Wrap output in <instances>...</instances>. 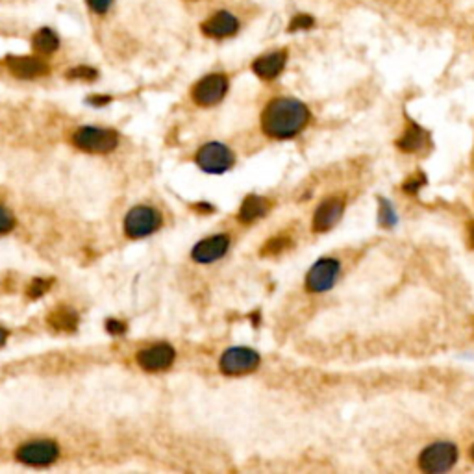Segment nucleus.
Instances as JSON below:
<instances>
[{"instance_id": "bb28decb", "label": "nucleus", "mask_w": 474, "mask_h": 474, "mask_svg": "<svg viewBox=\"0 0 474 474\" xmlns=\"http://www.w3.org/2000/svg\"><path fill=\"white\" fill-rule=\"evenodd\" d=\"M106 330L113 334V336H123L126 332V325L123 321H117V319H108L106 321Z\"/></svg>"}, {"instance_id": "4468645a", "label": "nucleus", "mask_w": 474, "mask_h": 474, "mask_svg": "<svg viewBox=\"0 0 474 474\" xmlns=\"http://www.w3.org/2000/svg\"><path fill=\"white\" fill-rule=\"evenodd\" d=\"M6 65L10 69L13 77L30 80V78H39L48 74V65L43 60L34 58V56H10L6 60Z\"/></svg>"}, {"instance_id": "39448f33", "label": "nucleus", "mask_w": 474, "mask_h": 474, "mask_svg": "<svg viewBox=\"0 0 474 474\" xmlns=\"http://www.w3.org/2000/svg\"><path fill=\"white\" fill-rule=\"evenodd\" d=\"M234 159H235L234 152H232L226 145L208 143L198 150L195 162H197V165L204 171V173L222 174L226 173L228 169H232Z\"/></svg>"}, {"instance_id": "5701e85b", "label": "nucleus", "mask_w": 474, "mask_h": 474, "mask_svg": "<svg viewBox=\"0 0 474 474\" xmlns=\"http://www.w3.org/2000/svg\"><path fill=\"white\" fill-rule=\"evenodd\" d=\"M427 184V174L424 173H415L410 178H406V182L402 184V191L407 195H417L419 189Z\"/></svg>"}, {"instance_id": "6e6552de", "label": "nucleus", "mask_w": 474, "mask_h": 474, "mask_svg": "<svg viewBox=\"0 0 474 474\" xmlns=\"http://www.w3.org/2000/svg\"><path fill=\"white\" fill-rule=\"evenodd\" d=\"M226 91H228V78L220 72H215V74H208L202 80H198L193 87L191 96L198 106L208 108V106L219 104L225 98Z\"/></svg>"}, {"instance_id": "cd10ccee", "label": "nucleus", "mask_w": 474, "mask_h": 474, "mask_svg": "<svg viewBox=\"0 0 474 474\" xmlns=\"http://www.w3.org/2000/svg\"><path fill=\"white\" fill-rule=\"evenodd\" d=\"M113 0H87V6L91 8L95 13H106L110 10V6Z\"/></svg>"}, {"instance_id": "aec40b11", "label": "nucleus", "mask_w": 474, "mask_h": 474, "mask_svg": "<svg viewBox=\"0 0 474 474\" xmlns=\"http://www.w3.org/2000/svg\"><path fill=\"white\" fill-rule=\"evenodd\" d=\"M289 247H291V237H289V235H274V237H271V239L261 247L259 254L276 256L280 254V252H283V250H288Z\"/></svg>"}, {"instance_id": "7c9ffc66", "label": "nucleus", "mask_w": 474, "mask_h": 474, "mask_svg": "<svg viewBox=\"0 0 474 474\" xmlns=\"http://www.w3.org/2000/svg\"><path fill=\"white\" fill-rule=\"evenodd\" d=\"M469 244L474 249V220L469 222Z\"/></svg>"}, {"instance_id": "6ab92c4d", "label": "nucleus", "mask_w": 474, "mask_h": 474, "mask_svg": "<svg viewBox=\"0 0 474 474\" xmlns=\"http://www.w3.org/2000/svg\"><path fill=\"white\" fill-rule=\"evenodd\" d=\"M32 45H34V50H38V52L52 54L58 50L60 39L50 28H41L32 39Z\"/></svg>"}, {"instance_id": "a211bd4d", "label": "nucleus", "mask_w": 474, "mask_h": 474, "mask_svg": "<svg viewBox=\"0 0 474 474\" xmlns=\"http://www.w3.org/2000/svg\"><path fill=\"white\" fill-rule=\"evenodd\" d=\"M48 325L54 330L60 332H74L78 326V313L69 306H60L50 312L48 315Z\"/></svg>"}, {"instance_id": "473e14b6", "label": "nucleus", "mask_w": 474, "mask_h": 474, "mask_svg": "<svg viewBox=\"0 0 474 474\" xmlns=\"http://www.w3.org/2000/svg\"><path fill=\"white\" fill-rule=\"evenodd\" d=\"M470 458L474 460V445H473V448H470Z\"/></svg>"}, {"instance_id": "a878e982", "label": "nucleus", "mask_w": 474, "mask_h": 474, "mask_svg": "<svg viewBox=\"0 0 474 474\" xmlns=\"http://www.w3.org/2000/svg\"><path fill=\"white\" fill-rule=\"evenodd\" d=\"M313 24H315V19H313L312 15L300 13V15H297V17H293L291 24H289V30H291V32H297V30H307V28H312Z\"/></svg>"}, {"instance_id": "c85d7f7f", "label": "nucleus", "mask_w": 474, "mask_h": 474, "mask_svg": "<svg viewBox=\"0 0 474 474\" xmlns=\"http://www.w3.org/2000/svg\"><path fill=\"white\" fill-rule=\"evenodd\" d=\"M87 102H89V104H93V106H106L108 102H111V96L93 95V96H89V98H87Z\"/></svg>"}, {"instance_id": "7ed1b4c3", "label": "nucleus", "mask_w": 474, "mask_h": 474, "mask_svg": "<svg viewBox=\"0 0 474 474\" xmlns=\"http://www.w3.org/2000/svg\"><path fill=\"white\" fill-rule=\"evenodd\" d=\"M456 461H458V448L454 443H448V441L434 443V445L427 446L419 456V467L430 474L445 473L454 467Z\"/></svg>"}, {"instance_id": "f03ea898", "label": "nucleus", "mask_w": 474, "mask_h": 474, "mask_svg": "<svg viewBox=\"0 0 474 474\" xmlns=\"http://www.w3.org/2000/svg\"><path fill=\"white\" fill-rule=\"evenodd\" d=\"M72 145L89 154H106L117 149L119 135L115 130L98 126H81L72 134Z\"/></svg>"}, {"instance_id": "f257e3e1", "label": "nucleus", "mask_w": 474, "mask_h": 474, "mask_svg": "<svg viewBox=\"0 0 474 474\" xmlns=\"http://www.w3.org/2000/svg\"><path fill=\"white\" fill-rule=\"evenodd\" d=\"M310 120V111L300 101L280 96L267 104L261 115V128L269 137L291 139Z\"/></svg>"}, {"instance_id": "f3484780", "label": "nucleus", "mask_w": 474, "mask_h": 474, "mask_svg": "<svg viewBox=\"0 0 474 474\" xmlns=\"http://www.w3.org/2000/svg\"><path fill=\"white\" fill-rule=\"evenodd\" d=\"M271 210V202L258 195H249L241 204L239 210V220L241 222H254V220L261 219L267 215V211Z\"/></svg>"}, {"instance_id": "423d86ee", "label": "nucleus", "mask_w": 474, "mask_h": 474, "mask_svg": "<svg viewBox=\"0 0 474 474\" xmlns=\"http://www.w3.org/2000/svg\"><path fill=\"white\" fill-rule=\"evenodd\" d=\"M15 458L24 465H32V467H45L50 465L60 458V446L54 441L39 439L24 443L17 448Z\"/></svg>"}, {"instance_id": "393cba45", "label": "nucleus", "mask_w": 474, "mask_h": 474, "mask_svg": "<svg viewBox=\"0 0 474 474\" xmlns=\"http://www.w3.org/2000/svg\"><path fill=\"white\" fill-rule=\"evenodd\" d=\"M13 228H15V219L13 215H11V211L0 204V235L10 234Z\"/></svg>"}, {"instance_id": "0eeeda50", "label": "nucleus", "mask_w": 474, "mask_h": 474, "mask_svg": "<svg viewBox=\"0 0 474 474\" xmlns=\"http://www.w3.org/2000/svg\"><path fill=\"white\" fill-rule=\"evenodd\" d=\"M259 361L261 359L256 350L247 349V346H234L220 356L219 367L225 374L239 376V374H249L258 369Z\"/></svg>"}, {"instance_id": "ddd939ff", "label": "nucleus", "mask_w": 474, "mask_h": 474, "mask_svg": "<svg viewBox=\"0 0 474 474\" xmlns=\"http://www.w3.org/2000/svg\"><path fill=\"white\" fill-rule=\"evenodd\" d=\"M239 30V21L228 11H217L210 19L202 23V34L213 39L232 38Z\"/></svg>"}, {"instance_id": "412c9836", "label": "nucleus", "mask_w": 474, "mask_h": 474, "mask_svg": "<svg viewBox=\"0 0 474 474\" xmlns=\"http://www.w3.org/2000/svg\"><path fill=\"white\" fill-rule=\"evenodd\" d=\"M380 213H378V219H380V225L383 226V228H393L395 225H397V213H395L393 210V204L388 201V198H380Z\"/></svg>"}, {"instance_id": "c756f323", "label": "nucleus", "mask_w": 474, "mask_h": 474, "mask_svg": "<svg viewBox=\"0 0 474 474\" xmlns=\"http://www.w3.org/2000/svg\"><path fill=\"white\" fill-rule=\"evenodd\" d=\"M193 208L197 211H202V213H213L215 211V208L211 206V204H195Z\"/></svg>"}, {"instance_id": "9d476101", "label": "nucleus", "mask_w": 474, "mask_h": 474, "mask_svg": "<svg viewBox=\"0 0 474 474\" xmlns=\"http://www.w3.org/2000/svg\"><path fill=\"white\" fill-rule=\"evenodd\" d=\"M176 352L167 343H159V345H152L149 349H143L137 354V363L143 371L149 373H159V371L169 369L174 363Z\"/></svg>"}, {"instance_id": "1a4fd4ad", "label": "nucleus", "mask_w": 474, "mask_h": 474, "mask_svg": "<svg viewBox=\"0 0 474 474\" xmlns=\"http://www.w3.org/2000/svg\"><path fill=\"white\" fill-rule=\"evenodd\" d=\"M339 276V261L334 258L319 259L306 276V289L310 293H325L334 288Z\"/></svg>"}, {"instance_id": "4be33fe9", "label": "nucleus", "mask_w": 474, "mask_h": 474, "mask_svg": "<svg viewBox=\"0 0 474 474\" xmlns=\"http://www.w3.org/2000/svg\"><path fill=\"white\" fill-rule=\"evenodd\" d=\"M50 286H52V280H43V278H35V280H32L28 286V289H26V295H28V298H39L43 297L45 293L50 289Z\"/></svg>"}, {"instance_id": "2f4dec72", "label": "nucleus", "mask_w": 474, "mask_h": 474, "mask_svg": "<svg viewBox=\"0 0 474 474\" xmlns=\"http://www.w3.org/2000/svg\"><path fill=\"white\" fill-rule=\"evenodd\" d=\"M6 339H8V330H6V328H2V326H0V346H4Z\"/></svg>"}, {"instance_id": "dca6fc26", "label": "nucleus", "mask_w": 474, "mask_h": 474, "mask_svg": "<svg viewBox=\"0 0 474 474\" xmlns=\"http://www.w3.org/2000/svg\"><path fill=\"white\" fill-rule=\"evenodd\" d=\"M428 145V134L427 130L421 128L415 123H410L407 130L402 134V137L397 141V147L402 152H419Z\"/></svg>"}, {"instance_id": "f8f14e48", "label": "nucleus", "mask_w": 474, "mask_h": 474, "mask_svg": "<svg viewBox=\"0 0 474 474\" xmlns=\"http://www.w3.org/2000/svg\"><path fill=\"white\" fill-rule=\"evenodd\" d=\"M345 202L337 197H330L322 201L313 215V232H328L337 225L343 215Z\"/></svg>"}, {"instance_id": "2eb2a0df", "label": "nucleus", "mask_w": 474, "mask_h": 474, "mask_svg": "<svg viewBox=\"0 0 474 474\" xmlns=\"http://www.w3.org/2000/svg\"><path fill=\"white\" fill-rule=\"evenodd\" d=\"M288 62V52L286 50H276V52H269L265 56H259L252 63V71L258 74L261 80H274V78L283 71Z\"/></svg>"}, {"instance_id": "9b49d317", "label": "nucleus", "mask_w": 474, "mask_h": 474, "mask_svg": "<svg viewBox=\"0 0 474 474\" xmlns=\"http://www.w3.org/2000/svg\"><path fill=\"white\" fill-rule=\"evenodd\" d=\"M228 249H230V237L228 235H211L208 239H202L201 243L195 244L191 258L197 264H213V261L222 258L228 252Z\"/></svg>"}, {"instance_id": "b1692460", "label": "nucleus", "mask_w": 474, "mask_h": 474, "mask_svg": "<svg viewBox=\"0 0 474 474\" xmlns=\"http://www.w3.org/2000/svg\"><path fill=\"white\" fill-rule=\"evenodd\" d=\"M98 77V72H96V69L93 67H87V65H80V67H74L71 69V71H67V78L69 80H95V78Z\"/></svg>"}, {"instance_id": "20e7f679", "label": "nucleus", "mask_w": 474, "mask_h": 474, "mask_svg": "<svg viewBox=\"0 0 474 474\" xmlns=\"http://www.w3.org/2000/svg\"><path fill=\"white\" fill-rule=\"evenodd\" d=\"M159 226H162V215L158 210L150 206H135L128 211L125 219V234L132 239H141L158 232Z\"/></svg>"}]
</instances>
